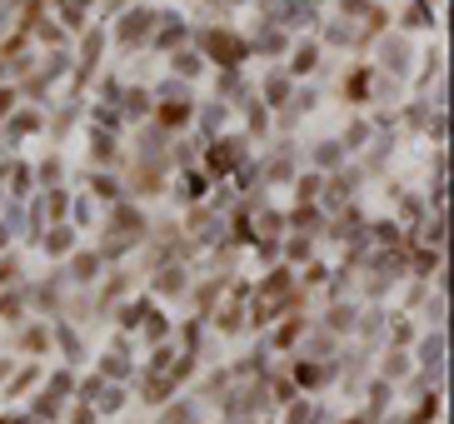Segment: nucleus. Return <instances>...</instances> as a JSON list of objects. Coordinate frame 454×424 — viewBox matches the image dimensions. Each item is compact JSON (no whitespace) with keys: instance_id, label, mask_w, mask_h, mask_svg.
<instances>
[{"instance_id":"423d86ee","label":"nucleus","mask_w":454,"mask_h":424,"mask_svg":"<svg viewBox=\"0 0 454 424\" xmlns=\"http://www.w3.org/2000/svg\"><path fill=\"white\" fill-rule=\"evenodd\" d=\"M280 66H285V75H290V80H320L325 66H330V51H325L315 35H294Z\"/></svg>"},{"instance_id":"1a4fd4ad","label":"nucleus","mask_w":454,"mask_h":424,"mask_svg":"<svg viewBox=\"0 0 454 424\" xmlns=\"http://www.w3.org/2000/svg\"><path fill=\"white\" fill-rule=\"evenodd\" d=\"M150 294L155 300H180V294L190 290V279H195V270L190 265H150Z\"/></svg>"},{"instance_id":"9d476101","label":"nucleus","mask_w":454,"mask_h":424,"mask_svg":"<svg viewBox=\"0 0 454 424\" xmlns=\"http://www.w3.org/2000/svg\"><path fill=\"white\" fill-rule=\"evenodd\" d=\"M75 245H81V235H75L70 225H45V230H41V239H35V250H41L45 265H60V260H66V255L75 250Z\"/></svg>"},{"instance_id":"0eeeda50","label":"nucleus","mask_w":454,"mask_h":424,"mask_svg":"<svg viewBox=\"0 0 454 424\" xmlns=\"http://www.w3.org/2000/svg\"><path fill=\"white\" fill-rule=\"evenodd\" d=\"M165 75H175L180 85H190V90H200L205 80H210V60H205L195 45H180V51L165 55Z\"/></svg>"},{"instance_id":"f8f14e48","label":"nucleus","mask_w":454,"mask_h":424,"mask_svg":"<svg viewBox=\"0 0 454 424\" xmlns=\"http://www.w3.org/2000/svg\"><path fill=\"white\" fill-rule=\"evenodd\" d=\"M15 285H26V250H5L0 255V290H15Z\"/></svg>"},{"instance_id":"f257e3e1","label":"nucleus","mask_w":454,"mask_h":424,"mask_svg":"<svg viewBox=\"0 0 454 424\" xmlns=\"http://www.w3.org/2000/svg\"><path fill=\"white\" fill-rule=\"evenodd\" d=\"M110 51L130 60V55H145L150 51V30H155V0H130L125 11L110 15Z\"/></svg>"},{"instance_id":"4468645a","label":"nucleus","mask_w":454,"mask_h":424,"mask_svg":"<svg viewBox=\"0 0 454 424\" xmlns=\"http://www.w3.org/2000/svg\"><path fill=\"white\" fill-rule=\"evenodd\" d=\"M370 5H374V0H330V11H334V15H345V20H360Z\"/></svg>"},{"instance_id":"9b49d317","label":"nucleus","mask_w":454,"mask_h":424,"mask_svg":"<svg viewBox=\"0 0 454 424\" xmlns=\"http://www.w3.org/2000/svg\"><path fill=\"white\" fill-rule=\"evenodd\" d=\"M85 195L106 210V205H115V200L125 195L121 190V170H85Z\"/></svg>"},{"instance_id":"7ed1b4c3","label":"nucleus","mask_w":454,"mask_h":424,"mask_svg":"<svg viewBox=\"0 0 454 424\" xmlns=\"http://www.w3.org/2000/svg\"><path fill=\"white\" fill-rule=\"evenodd\" d=\"M250 155H254L250 140H245L240 130H225V135H215V140H205V145H200V170L210 175V180H230V175L240 170Z\"/></svg>"},{"instance_id":"6e6552de","label":"nucleus","mask_w":454,"mask_h":424,"mask_svg":"<svg viewBox=\"0 0 454 424\" xmlns=\"http://www.w3.org/2000/svg\"><path fill=\"white\" fill-rule=\"evenodd\" d=\"M66 175H70V160L60 145H45L41 155L30 160V180H35V190H55V185H66Z\"/></svg>"},{"instance_id":"2eb2a0df","label":"nucleus","mask_w":454,"mask_h":424,"mask_svg":"<svg viewBox=\"0 0 454 424\" xmlns=\"http://www.w3.org/2000/svg\"><path fill=\"white\" fill-rule=\"evenodd\" d=\"M250 5H254V11H270V5H275V0H250Z\"/></svg>"},{"instance_id":"39448f33","label":"nucleus","mask_w":454,"mask_h":424,"mask_svg":"<svg viewBox=\"0 0 454 424\" xmlns=\"http://www.w3.org/2000/svg\"><path fill=\"white\" fill-rule=\"evenodd\" d=\"M81 140H85V160L90 170H121L125 165V135L121 130H106V125H81Z\"/></svg>"},{"instance_id":"20e7f679","label":"nucleus","mask_w":454,"mask_h":424,"mask_svg":"<svg viewBox=\"0 0 454 424\" xmlns=\"http://www.w3.org/2000/svg\"><path fill=\"white\" fill-rule=\"evenodd\" d=\"M190 15L180 11V5H155V30H150V51L145 55H170V51H180V45H190Z\"/></svg>"},{"instance_id":"f03ea898","label":"nucleus","mask_w":454,"mask_h":424,"mask_svg":"<svg viewBox=\"0 0 454 424\" xmlns=\"http://www.w3.org/2000/svg\"><path fill=\"white\" fill-rule=\"evenodd\" d=\"M414 60H419V40L404 35V30L389 26L385 35H374V40H370V66L380 70V75H395V80H404V85H410Z\"/></svg>"},{"instance_id":"ddd939ff","label":"nucleus","mask_w":454,"mask_h":424,"mask_svg":"<svg viewBox=\"0 0 454 424\" xmlns=\"http://www.w3.org/2000/svg\"><path fill=\"white\" fill-rule=\"evenodd\" d=\"M414 359H429V365H440V359H444V334H440V330L425 334V340H419V349H414Z\"/></svg>"}]
</instances>
